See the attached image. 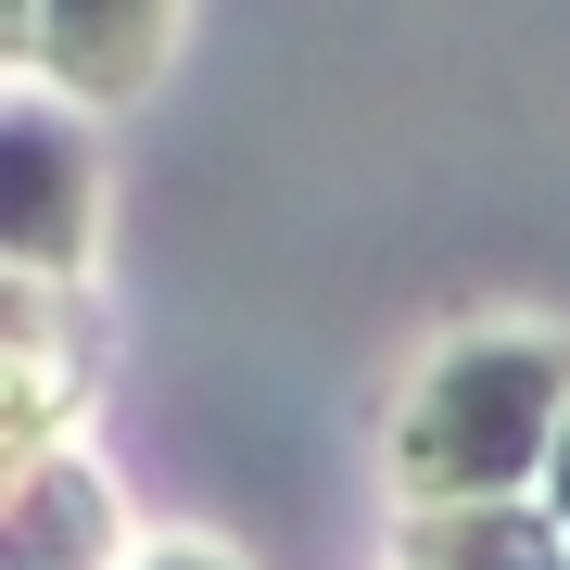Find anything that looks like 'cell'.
Listing matches in <instances>:
<instances>
[{"label":"cell","mask_w":570,"mask_h":570,"mask_svg":"<svg viewBox=\"0 0 570 570\" xmlns=\"http://www.w3.org/2000/svg\"><path fill=\"white\" fill-rule=\"evenodd\" d=\"M570 431V343L558 330H456L431 343L406 419H393V494L406 520L444 508H520Z\"/></svg>","instance_id":"cell-1"},{"label":"cell","mask_w":570,"mask_h":570,"mask_svg":"<svg viewBox=\"0 0 570 570\" xmlns=\"http://www.w3.org/2000/svg\"><path fill=\"white\" fill-rule=\"evenodd\" d=\"M0 165H13V266L26 292H77L89 279V216H102V178H89V127L51 102V89H26L13 127H0Z\"/></svg>","instance_id":"cell-2"},{"label":"cell","mask_w":570,"mask_h":570,"mask_svg":"<svg viewBox=\"0 0 570 570\" xmlns=\"http://www.w3.org/2000/svg\"><path fill=\"white\" fill-rule=\"evenodd\" d=\"M115 546H127V508H115L102 469L77 444L26 456V482H13V570H115Z\"/></svg>","instance_id":"cell-3"},{"label":"cell","mask_w":570,"mask_h":570,"mask_svg":"<svg viewBox=\"0 0 570 570\" xmlns=\"http://www.w3.org/2000/svg\"><path fill=\"white\" fill-rule=\"evenodd\" d=\"M165 39H178L165 13H26V26H13L26 77H63L77 102H140Z\"/></svg>","instance_id":"cell-4"},{"label":"cell","mask_w":570,"mask_h":570,"mask_svg":"<svg viewBox=\"0 0 570 570\" xmlns=\"http://www.w3.org/2000/svg\"><path fill=\"white\" fill-rule=\"evenodd\" d=\"M406 570H570V532L546 494L520 508H444V520H406Z\"/></svg>","instance_id":"cell-5"},{"label":"cell","mask_w":570,"mask_h":570,"mask_svg":"<svg viewBox=\"0 0 570 570\" xmlns=\"http://www.w3.org/2000/svg\"><path fill=\"white\" fill-rule=\"evenodd\" d=\"M127 570H242V558H228V546H204V532H165V546H140Z\"/></svg>","instance_id":"cell-6"},{"label":"cell","mask_w":570,"mask_h":570,"mask_svg":"<svg viewBox=\"0 0 570 570\" xmlns=\"http://www.w3.org/2000/svg\"><path fill=\"white\" fill-rule=\"evenodd\" d=\"M546 508H558V532H570V431H558V456H546Z\"/></svg>","instance_id":"cell-7"}]
</instances>
